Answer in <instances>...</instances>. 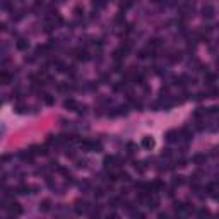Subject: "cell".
Instances as JSON below:
<instances>
[{"label": "cell", "instance_id": "16", "mask_svg": "<svg viewBox=\"0 0 219 219\" xmlns=\"http://www.w3.org/2000/svg\"><path fill=\"white\" fill-rule=\"evenodd\" d=\"M10 81H12V77L7 74V70H4L2 72V84H10Z\"/></svg>", "mask_w": 219, "mask_h": 219}, {"label": "cell", "instance_id": "7", "mask_svg": "<svg viewBox=\"0 0 219 219\" xmlns=\"http://www.w3.org/2000/svg\"><path fill=\"white\" fill-rule=\"evenodd\" d=\"M64 106L67 108V110H72V111H75V110H77V106H79V103L77 101H75V99H65L64 101Z\"/></svg>", "mask_w": 219, "mask_h": 219}, {"label": "cell", "instance_id": "4", "mask_svg": "<svg viewBox=\"0 0 219 219\" xmlns=\"http://www.w3.org/2000/svg\"><path fill=\"white\" fill-rule=\"evenodd\" d=\"M154 139L151 137V135H144V137H142V141H141V146L144 147V149H147V151H151L152 149V147H154Z\"/></svg>", "mask_w": 219, "mask_h": 219}, {"label": "cell", "instance_id": "20", "mask_svg": "<svg viewBox=\"0 0 219 219\" xmlns=\"http://www.w3.org/2000/svg\"><path fill=\"white\" fill-rule=\"evenodd\" d=\"M130 5H132V0H125V2H122V4H120V9H129V7H130Z\"/></svg>", "mask_w": 219, "mask_h": 219}, {"label": "cell", "instance_id": "3", "mask_svg": "<svg viewBox=\"0 0 219 219\" xmlns=\"http://www.w3.org/2000/svg\"><path fill=\"white\" fill-rule=\"evenodd\" d=\"M164 137H166L168 142H178L181 135H180V130H175V129H173V130H168Z\"/></svg>", "mask_w": 219, "mask_h": 219}, {"label": "cell", "instance_id": "1", "mask_svg": "<svg viewBox=\"0 0 219 219\" xmlns=\"http://www.w3.org/2000/svg\"><path fill=\"white\" fill-rule=\"evenodd\" d=\"M5 209L9 210L10 216H21L22 214V207H21V204H17V202H9V206L5 207Z\"/></svg>", "mask_w": 219, "mask_h": 219}, {"label": "cell", "instance_id": "24", "mask_svg": "<svg viewBox=\"0 0 219 219\" xmlns=\"http://www.w3.org/2000/svg\"><path fill=\"white\" fill-rule=\"evenodd\" d=\"M74 14H75V16H77V17H81L82 14H84V10H82L81 7H75V9H74Z\"/></svg>", "mask_w": 219, "mask_h": 219}, {"label": "cell", "instance_id": "27", "mask_svg": "<svg viewBox=\"0 0 219 219\" xmlns=\"http://www.w3.org/2000/svg\"><path fill=\"white\" fill-rule=\"evenodd\" d=\"M209 214H210V212L207 209H200V210H199V216H202V217H204V216H209Z\"/></svg>", "mask_w": 219, "mask_h": 219}, {"label": "cell", "instance_id": "5", "mask_svg": "<svg viewBox=\"0 0 219 219\" xmlns=\"http://www.w3.org/2000/svg\"><path fill=\"white\" fill-rule=\"evenodd\" d=\"M103 163H104V168H110V170H113L115 166H118V158H116V156H106Z\"/></svg>", "mask_w": 219, "mask_h": 219}, {"label": "cell", "instance_id": "13", "mask_svg": "<svg viewBox=\"0 0 219 219\" xmlns=\"http://www.w3.org/2000/svg\"><path fill=\"white\" fill-rule=\"evenodd\" d=\"M204 81L207 82V86H212L216 82V75L214 74H209V72H206V75H204Z\"/></svg>", "mask_w": 219, "mask_h": 219}, {"label": "cell", "instance_id": "14", "mask_svg": "<svg viewBox=\"0 0 219 219\" xmlns=\"http://www.w3.org/2000/svg\"><path fill=\"white\" fill-rule=\"evenodd\" d=\"M192 161L195 164H202V163H206V154H195L192 158Z\"/></svg>", "mask_w": 219, "mask_h": 219}, {"label": "cell", "instance_id": "15", "mask_svg": "<svg viewBox=\"0 0 219 219\" xmlns=\"http://www.w3.org/2000/svg\"><path fill=\"white\" fill-rule=\"evenodd\" d=\"M43 101H45V104H48V106H52V104L55 103V98H53L52 94H48V93H45V94H43Z\"/></svg>", "mask_w": 219, "mask_h": 219}, {"label": "cell", "instance_id": "17", "mask_svg": "<svg viewBox=\"0 0 219 219\" xmlns=\"http://www.w3.org/2000/svg\"><path fill=\"white\" fill-rule=\"evenodd\" d=\"M149 53H151L149 48H147V50H141V52H139V58H142V60H144V58H147V57H149Z\"/></svg>", "mask_w": 219, "mask_h": 219}, {"label": "cell", "instance_id": "9", "mask_svg": "<svg viewBox=\"0 0 219 219\" xmlns=\"http://www.w3.org/2000/svg\"><path fill=\"white\" fill-rule=\"evenodd\" d=\"M16 48H17V50H21V52H24V50H27V48H29V41H27V39L19 38L17 41H16Z\"/></svg>", "mask_w": 219, "mask_h": 219}, {"label": "cell", "instance_id": "12", "mask_svg": "<svg viewBox=\"0 0 219 219\" xmlns=\"http://www.w3.org/2000/svg\"><path fill=\"white\" fill-rule=\"evenodd\" d=\"M29 190H31L29 185H19L17 188H16V192H17L19 195H26V193H29Z\"/></svg>", "mask_w": 219, "mask_h": 219}, {"label": "cell", "instance_id": "10", "mask_svg": "<svg viewBox=\"0 0 219 219\" xmlns=\"http://www.w3.org/2000/svg\"><path fill=\"white\" fill-rule=\"evenodd\" d=\"M75 58L86 62V60H89V53H87L86 50H75Z\"/></svg>", "mask_w": 219, "mask_h": 219}, {"label": "cell", "instance_id": "6", "mask_svg": "<svg viewBox=\"0 0 219 219\" xmlns=\"http://www.w3.org/2000/svg\"><path fill=\"white\" fill-rule=\"evenodd\" d=\"M202 16L207 19H212L214 17V7L212 5H204V9H202Z\"/></svg>", "mask_w": 219, "mask_h": 219}, {"label": "cell", "instance_id": "18", "mask_svg": "<svg viewBox=\"0 0 219 219\" xmlns=\"http://www.w3.org/2000/svg\"><path fill=\"white\" fill-rule=\"evenodd\" d=\"M170 60H171L173 64H176V62H180V60H181V53H173V55L170 57Z\"/></svg>", "mask_w": 219, "mask_h": 219}, {"label": "cell", "instance_id": "28", "mask_svg": "<svg viewBox=\"0 0 219 219\" xmlns=\"http://www.w3.org/2000/svg\"><path fill=\"white\" fill-rule=\"evenodd\" d=\"M185 4H187V5H190V4H193V0H185Z\"/></svg>", "mask_w": 219, "mask_h": 219}, {"label": "cell", "instance_id": "11", "mask_svg": "<svg viewBox=\"0 0 219 219\" xmlns=\"http://www.w3.org/2000/svg\"><path fill=\"white\" fill-rule=\"evenodd\" d=\"M50 209H52V202L48 200V199H45V200L39 204V210H41V212H48Z\"/></svg>", "mask_w": 219, "mask_h": 219}, {"label": "cell", "instance_id": "19", "mask_svg": "<svg viewBox=\"0 0 219 219\" xmlns=\"http://www.w3.org/2000/svg\"><path fill=\"white\" fill-rule=\"evenodd\" d=\"M133 168H135V171H139V173H144V170H146V168L142 166V163H133Z\"/></svg>", "mask_w": 219, "mask_h": 219}, {"label": "cell", "instance_id": "2", "mask_svg": "<svg viewBox=\"0 0 219 219\" xmlns=\"http://www.w3.org/2000/svg\"><path fill=\"white\" fill-rule=\"evenodd\" d=\"M74 209H75V212H77L79 216L86 214L87 209H89V204H87L86 200H77V202H75V206H74Z\"/></svg>", "mask_w": 219, "mask_h": 219}, {"label": "cell", "instance_id": "21", "mask_svg": "<svg viewBox=\"0 0 219 219\" xmlns=\"http://www.w3.org/2000/svg\"><path fill=\"white\" fill-rule=\"evenodd\" d=\"M93 4H94V7H104V5H106V0H94Z\"/></svg>", "mask_w": 219, "mask_h": 219}, {"label": "cell", "instance_id": "22", "mask_svg": "<svg viewBox=\"0 0 219 219\" xmlns=\"http://www.w3.org/2000/svg\"><path fill=\"white\" fill-rule=\"evenodd\" d=\"M127 149H129V152H135V149H137V146H135L133 142H129V144H127Z\"/></svg>", "mask_w": 219, "mask_h": 219}, {"label": "cell", "instance_id": "23", "mask_svg": "<svg viewBox=\"0 0 219 219\" xmlns=\"http://www.w3.org/2000/svg\"><path fill=\"white\" fill-rule=\"evenodd\" d=\"M181 183H183V176H176L175 180H173V185H175V187L176 185H181Z\"/></svg>", "mask_w": 219, "mask_h": 219}, {"label": "cell", "instance_id": "26", "mask_svg": "<svg viewBox=\"0 0 219 219\" xmlns=\"http://www.w3.org/2000/svg\"><path fill=\"white\" fill-rule=\"evenodd\" d=\"M16 111H17V113H24V111H26V106H22V104H17V106H16Z\"/></svg>", "mask_w": 219, "mask_h": 219}, {"label": "cell", "instance_id": "25", "mask_svg": "<svg viewBox=\"0 0 219 219\" xmlns=\"http://www.w3.org/2000/svg\"><path fill=\"white\" fill-rule=\"evenodd\" d=\"M94 195H96V197H103V195H104V190H103V188H96V190H94Z\"/></svg>", "mask_w": 219, "mask_h": 219}, {"label": "cell", "instance_id": "8", "mask_svg": "<svg viewBox=\"0 0 219 219\" xmlns=\"http://www.w3.org/2000/svg\"><path fill=\"white\" fill-rule=\"evenodd\" d=\"M33 151H21V152H19V158L22 159V161H27V163H31V161H33Z\"/></svg>", "mask_w": 219, "mask_h": 219}, {"label": "cell", "instance_id": "29", "mask_svg": "<svg viewBox=\"0 0 219 219\" xmlns=\"http://www.w3.org/2000/svg\"><path fill=\"white\" fill-rule=\"evenodd\" d=\"M151 2H154V4H159V2H163V0H151Z\"/></svg>", "mask_w": 219, "mask_h": 219}]
</instances>
